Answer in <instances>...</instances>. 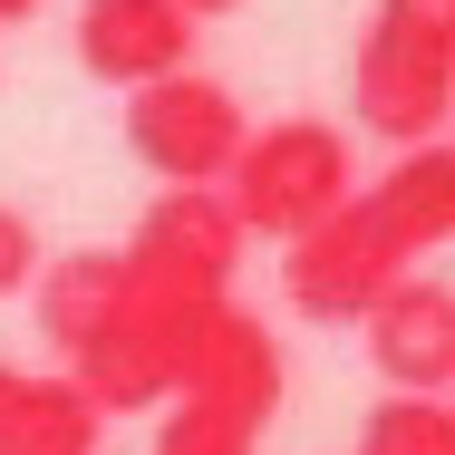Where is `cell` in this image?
<instances>
[{
	"label": "cell",
	"instance_id": "obj_3",
	"mask_svg": "<svg viewBox=\"0 0 455 455\" xmlns=\"http://www.w3.org/2000/svg\"><path fill=\"white\" fill-rule=\"evenodd\" d=\"M349 107L368 136L436 146V126L455 116V0H378L349 59Z\"/></svg>",
	"mask_w": 455,
	"mask_h": 455
},
{
	"label": "cell",
	"instance_id": "obj_6",
	"mask_svg": "<svg viewBox=\"0 0 455 455\" xmlns=\"http://www.w3.org/2000/svg\"><path fill=\"white\" fill-rule=\"evenodd\" d=\"M243 136H252L243 97L223 88V78H204V68L156 78V88L126 97V156L165 184V194H184V184H223L233 156H243Z\"/></svg>",
	"mask_w": 455,
	"mask_h": 455
},
{
	"label": "cell",
	"instance_id": "obj_8",
	"mask_svg": "<svg viewBox=\"0 0 455 455\" xmlns=\"http://www.w3.org/2000/svg\"><path fill=\"white\" fill-rule=\"evenodd\" d=\"M359 339L387 397H455V281L407 272L397 291H378Z\"/></svg>",
	"mask_w": 455,
	"mask_h": 455
},
{
	"label": "cell",
	"instance_id": "obj_11",
	"mask_svg": "<svg viewBox=\"0 0 455 455\" xmlns=\"http://www.w3.org/2000/svg\"><path fill=\"white\" fill-rule=\"evenodd\" d=\"M116 291H126V262L97 243V252H59L49 272L29 281V300H39V339L59 349V368L88 349L97 330H107V310H116Z\"/></svg>",
	"mask_w": 455,
	"mask_h": 455
},
{
	"label": "cell",
	"instance_id": "obj_13",
	"mask_svg": "<svg viewBox=\"0 0 455 455\" xmlns=\"http://www.w3.org/2000/svg\"><path fill=\"white\" fill-rule=\"evenodd\" d=\"M39 272H49V252H39V223H29L20 204H0V300H20Z\"/></svg>",
	"mask_w": 455,
	"mask_h": 455
},
{
	"label": "cell",
	"instance_id": "obj_9",
	"mask_svg": "<svg viewBox=\"0 0 455 455\" xmlns=\"http://www.w3.org/2000/svg\"><path fill=\"white\" fill-rule=\"evenodd\" d=\"M78 68H88L97 88H156V78H184L194 68V20H184L175 0H78Z\"/></svg>",
	"mask_w": 455,
	"mask_h": 455
},
{
	"label": "cell",
	"instance_id": "obj_1",
	"mask_svg": "<svg viewBox=\"0 0 455 455\" xmlns=\"http://www.w3.org/2000/svg\"><path fill=\"white\" fill-rule=\"evenodd\" d=\"M436 243H455V146H407L378 184H359L320 233H300L281 252V300L320 330H359L378 291L417 272Z\"/></svg>",
	"mask_w": 455,
	"mask_h": 455
},
{
	"label": "cell",
	"instance_id": "obj_14",
	"mask_svg": "<svg viewBox=\"0 0 455 455\" xmlns=\"http://www.w3.org/2000/svg\"><path fill=\"white\" fill-rule=\"evenodd\" d=\"M184 20H194V29H204V20H223V10H243V0H175Z\"/></svg>",
	"mask_w": 455,
	"mask_h": 455
},
{
	"label": "cell",
	"instance_id": "obj_10",
	"mask_svg": "<svg viewBox=\"0 0 455 455\" xmlns=\"http://www.w3.org/2000/svg\"><path fill=\"white\" fill-rule=\"evenodd\" d=\"M107 417L68 368H20L0 359V455H97Z\"/></svg>",
	"mask_w": 455,
	"mask_h": 455
},
{
	"label": "cell",
	"instance_id": "obj_12",
	"mask_svg": "<svg viewBox=\"0 0 455 455\" xmlns=\"http://www.w3.org/2000/svg\"><path fill=\"white\" fill-rule=\"evenodd\" d=\"M349 455H455V397H378Z\"/></svg>",
	"mask_w": 455,
	"mask_h": 455
},
{
	"label": "cell",
	"instance_id": "obj_15",
	"mask_svg": "<svg viewBox=\"0 0 455 455\" xmlns=\"http://www.w3.org/2000/svg\"><path fill=\"white\" fill-rule=\"evenodd\" d=\"M29 10H49V0H0V29H10V20H29Z\"/></svg>",
	"mask_w": 455,
	"mask_h": 455
},
{
	"label": "cell",
	"instance_id": "obj_7",
	"mask_svg": "<svg viewBox=\"0 0 455 455\" xmlns=\"http://www.w3.org/2000/svg\"><path fill=\"white\" fill-rule=\"evenodd\" d=\"M126 272L156 281V291H194V300H233V272H243V223L213 184H184V194H156L136 213V233L116 243Z\"/></svg>",
	"mask_w": 455,
	"mask_h": 455
},
{
	"label": "cell",
	"instance_id": "obj_4",
	"mask_svg": "<svg viewBox=\"0 0 455 455\" xmlns=\"http://www.w3.org/2000/svg\"><path fill=\"white\" fill-rule=\"evenodd\" d=\"M223 204H233V223H243V243H300V233H320L349 194H359V156H349V136L330 126V116H272V126H252L243 136V156H233V175L213 184Z\"/></svg>",
	"mask_w": 455,
	"mask_h": 455
},
{
	"label": "cell",
	"instance_id": "obj_2",
	"mask_svg": "<svg viewBox=\"0 0 455 455\" xmlns=\"http://www.w3.org/2000/svg\"><path fill=\"white\" fill-rule=\"evenodd\" d=\"M116 262H126V252H116ZM223 310H233V300L156 291V281L126 272L116 310H107V330L68 359V378L97 397V417H146V407H175L184 378H194V359H204V339L223 330Z\"/></svg>",
	"mask_w": 455,
	"mask_h": 455
},
{
	"label": "cell",
	"instance_id": "obj_5",
	"mask_svg": "<svg viewBox=\"0 0 455 455\" xmlns=\"http://www.w3.org/2000/svg\"><path fill=\"white\" fill-rule=\"evenodd\" d=\"M281 387H291V368H281V339L262 330V310H223V330L204 339V359L184 378V397L165 407V427H156V446L146 455H252L262 446V427L281 417Z\"/></svg>",
	"mask_w": 455,
	"mask_h": 455
}]
</instances>
